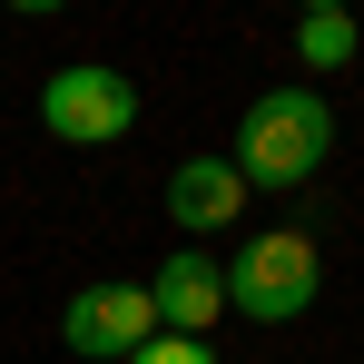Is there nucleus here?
Masks as SVG:
<instances>
[{"instance_id":"f257e3e1","label":"nucleus","mask_w":364,"mask_h":364,"mask_svg":"<svg viewBox=\"0 0 364 364\" xmlns=\"http://www.w3.org/2000/svg\"><path fill=\"white\" fill-rule=\"evenodd\" d=\"M325 148H335V109H325V89H305V79H286V89H266V99H246L237 119V148H227V168L246 178V197L256 187H305L315 168H325Z\"/></svg>"},{"instance_id":"f03ea898","label":"nucleus","mask_w":364,"mask_h":364,"mask_svg":"<svg viewBox=\"0 0 364 364\" xmlns=\"http://www.w3.org/2000/svg\"><path fill=\"white\" fill-rule=\"evenodd\" d=\"M315 296H325V256L305 227H266L227 256V315H246V325H296V315H315Z\"/></svg>"},{"instance_id":"7ed1b4c3","label":"nucleus","mask_w":364,"mask_h":364,"mask_svg":"<svg viewBox=\"0 0 364 364\" xmlns=\"http://www.w3.org/2000/svg\"><path fill=\"white\" fill-rule=\"evenodd\" d=\"M40 128L69 138V148H119L128 128H138V79H119V69H99V60L50 69V89H40Z\"/></svg>"},{"instance_id":"20e7f679","label":"nucleus","mask_w":364,"mask_h":364,"mask_svg":"<svg viewBox=\"0 0 364 364\" xmlns=\"http://www.w3.org/2000/svg\"><path fill=\"white\" fill-rule=\"evenodd\" d=\"M148 335H158L148 286H79V296L60 305V345H69V355H89V364H128Z\"/></svg>"},{"instance_id":"39448f33","label":"nucleus","mask_w":364,"mask_h":364,"mask_svg":"<svg viewBox=\"0 0 364 364\" xmlns=\"http://www.w3.org/2000/svg\"><path fill=\"white\" fill-rule=\"evenodd\" d=\"M148 305H158V335H217V315H227V266L207 256V246H178L158 276H148Z\"/></svg>"},{"instance_id":"423d86ee","label":"nucleus","mask_w":364,"mask_h":364,"mask_svg":"<svg viewBox=\"0 0 364 364\" xmlns=\"http://www.w3.org/2000/svg\"><path fill=\"white\" fill-rule=\"evenodd\" d=\"M246 207V178L227 158H187L178 178H168V217H178V237H227Z\"/></svg>"},{"instance_id":"0eeeda50","label":"nucleus","mask_w":364,"mask_h":364,"mask_svg":"<svg viewBox=\"0 0 364 364\" xmlns=\"http://www.w3.org/2000/svg\"><path fill=\"white\" fill-rule=\"evenodd\" d=\"M364 50V30H355V10H305L296 20V60L315 69V79H325V69H345Z\"/></svg>"},{"instance_id":"6e6552de","label":"nucleus","mask_w":364,"mask_h":364,"mask_svg":"<svg viewBox=\"0 0 364 364\" xmlns=\"http://www.w3.org/2000/svg\"><path fill=\"white\" fill-rule=\"evenodd\" d=\"M128 364H217V345H197V335H148Z\"/></svg>"}]
</instances>
